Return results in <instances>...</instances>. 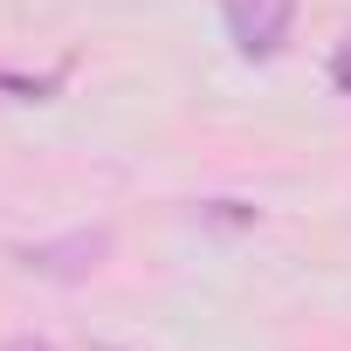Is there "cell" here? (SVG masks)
I'll list each match as a JSON object with an SVG mask.
<instances>
[{
	"mask_svg": "<svg viewBox=\"0 0 351 351\" xmlns=\"http://www.w3.org/2000/svg\"><path fill=\"white\" fill-rule=\"evenodd\" d=\"M330 83L351 97V35H344V42H337V56H330Z\"/></svg>",
	"mask_w": 351,
	"mask_h": 351,
	"instance_id": "5b68a950",
	"label": "cell"
},
{
	"mask_svg": "<svg viewBox=\"0 0 351 351\" xmlns=\"http://www.w3.org/2000/svg\"><path fill=\"white\" fill-rule=\"evenodd\" d=\"M221 21L248 62H276L296 21V0H221Z\"/></svg>",
	"mask_w": 351,
	"mask_h": 351,
	"instance_id": "6da1fadb",
	"label": "cell"
},
{
	"mask_svg": "<svg viewBox=\"0 0 351 351\" xmlns=\"http://www.w3.org/2000/svg\"><path fill=\"white\" fill-rule=\"evenodd\" d=\"M62 90V69L56 76H21V69H0V97H14V104H49Z\"/></svg>",
	"mask_w": 351,
	"mask_h": 351,
	"instance_id": "3957f363",
	"label": "cell"
},
{
	"mask_svg": "<svg viewBox=\"0 0 351 351\" xmlns=\"http://www.w3.org/2000/svg\"><path fill=\"white\" fill-rule=\"evenodd\" d=\"M8 351H56V344H42V337H14Z\"/></svg>",
	"mask_w": 351,
	"mask_h": 351,
	"instance_id": "8992f818",
	"label": "cell"
},
{
	"mask_svg": "<svg viewBox=\"0 0 351 351\" xmlns=\"http://www.w3.org/2000/svg\"><path fill=\"white\" fill-rule=\"evenodd\" d=\"M104 255H110V234H104V228H69V234H56V241H28V248H14V262H21V269L56 276V282L90 276Z\"/></svg>",
	"mask_w": 351,
	"mask_h": 351,
	"instance_id": "7a4b0ae2",
	"label": "cell"
},
{
	"mask_svg": "<svg viewBox=\"0 0 351 351\" xmlns=\"http://www.w3.org/2000/svg\"><path fill=\"white\" fill-rule=\"evenodd\" d=\"M200 221H214V228H255V207H241V200H207Z\"/></svg>",
	"mask_w": 351,
	"mask_h": 351,
	"instance_id": "277c9868",
	"label": "cell"
}]
</instances>
